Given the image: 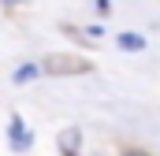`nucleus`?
I'll return each mask as SVG.
<instances>
[{"label":"nucleus","mask_w":160,"mask_h":156,"mask_svg":"<svg viewBox=\"0 0 160 156\" xmlns=\"http://www.w3.org/2000/svg\"><path fill=\"white\" fill-rule=\"evenodd\" d=\"M45 71L48 75H86V71H93V63L89 60H78V56H48L45 60Z\"/></svg>","instance_id":"f257e3e1"},{"label":"nucleus","mask_w":160,"mask_h":156,"mask_svg":"<svg viewBox=\"0 0 160 156\" xmlns=\"http://www.w3.org/2000/svg\"><path fill=\"white\" fill-rule=\"evenodd\" d=\"M56 145H60V153H63V156H78V149H82V134L71 126V130H63V134H60V141H56Z\"/></svg>","instance_id":"f03ea898"},{"label":"nucleus","mask_w":160,"mask_h":156,"mask_svg":"<svg viewBox=\"0 0 160 156\" xmlns=\"http://www.w3.org/2000/svg\"><path fill=\"white\" fill-rule=\"evenodd\" d=\"M11 149H19V153L30 149V134H26V126H22V119H19V115L11 119Z\"/></svg>","instance_id":"7ed1b4c3"},{"label":"nucleus","mask_w":160,"mask_h":156,"mask_svg":"<svg viewBox=\"0 0 160 156\" xmlns=\"http://www.w3.org/2000/svg\"><path fill=\"white\" fill-rule=\"evenodd\" d=\"M119 48H127V52H142V48H145V37H138V34H119Z\"/></svg>","instance_id":"20e7f679"},{"label":"nucleus","mask_w":160,"mask_h":156,"mask_svg":"<svg viewBox=\"0 0 160 156\" xmlns=\"http://www.w3.org/2000/svg\"><path fill=\"white\" fill-rule=\"evenodd\" d=\"M30 78H38V67H34V63H22V67L15 71V82H19V85H26Z\"/></svg>","instance_id":"39448f33"},{"label":"nucleus","mask_w":160,"mask_h":156,"mask_svg":"<svg viewBox=\"0 0 160 156\" xmlns=\"http://www.w3.org/2000/svg\"><path fill=\"white\" fill-rule=\"evenodd\" d=\"M123 156H145V153H142V149H127Z\"/></svg>","instance_id":"423d86ee"}]
</instances>
